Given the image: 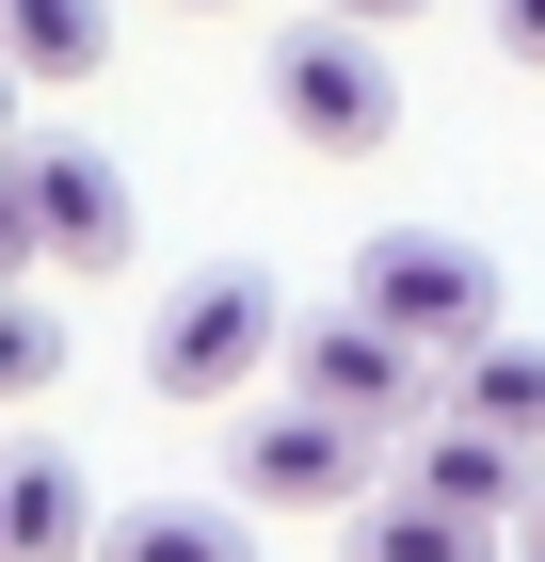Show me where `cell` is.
<instances>
[{"label":"cell","instance_id":"cell-1","mask_svg":"<svg viewBox=\"0 0 545 562\" xmlns=\"http://www.w3.org/2000/svg\"><path fill=\"white\" fill-rule=\"evenodd\" d=\"M257 370H289V290H273L257 258L177 273L161 322H145V386H161V402H241Z\"/></svg>","mask_w":545,"mask_h":562},{"label":"cell","instance_id":"cell-2","mask_svg":"<svg viewBox=\"0 0 545 562\" xmlns=\"http://www.w3.org/2000/svg\"><path fill=\"white\" fill-rule=\"evenodd\" d=\"M0 241H16V273H128L145 210H128V177L96 161L81 130H16V161H0Z\"/></svg>","mask_w":545,"mask_h":562},{"label":"cell","instance_id":"cell-3","mask_svg":"<svg viewBox=\"0 0 545 562\" xmlns=\"http://www.w3.org/2000/svg\"><path fill=\"white\" fill-rule=\"evenodd\" d=\"M273 113H289L305 161H370V145H401V65H385V33H353V16L273 33Z\"/></svg>","mask_w":545,"mask_h":562},{"label":"cell","instance_id":"cell-4","mask_svg":"<svg viewBox=\"0 0 545 562\" xmlns=\"http://www.w3.org/2000/svg\"><path fill=\"white\" fill-rule=\"evenodd\" d=\"M370 467H385V434L370 418H337V402H257L241 434H225V482H241L257 515H353L370 498Z\"/></svg>","mask_w":545,"mask_h":562},{"label":"cell","instance_id":"cell-5","mask_svg":"<svg viewBox=\"0 0 545 562\" xmlns=\"http://www.w3.org/2000/svg\"><path fill=\"white\" fill-rule=\"evenodd\" d=\"M353 305H385V322L433 338V353H481L498 338V258L450 241V225H385V241H353Z\"/></svg>","mask_w":545,"mask_h":562},{"label":"cell","instance_id":"cell-6","mask_svg":"<svg viewBox=\"0 0 545 562\" xmlns=\"http://www.w3.org/2000/svg\"><path fill=\"white\" fill-rule=\"evenodd\" d=\"M289 386L337 402V418H370V434H418V402H433V338H401L385 305H321V322H289Z\"/></svg>","mask_w":545,"mask_h":562},{"label":"cell","instance_id":"cell-7","mask_svg":"<svg viewBox=\"0 0 545 562\" xmlns=\"http://www.w3.org/2000/svg\"><path fill=\"white\" fill-rule=\"evenodd\" d=\"M530 467H545L530 434L465 418V402H433V418H418V450H401V482H433V498H465V515H530V498H545Z\"/></svg>","mask_w":545,"mask_h":562},{"label":"cell","instance_id":"cell-8","mask_svg":"<svg viewBox=\"0 0 545 562\" xmlns=\"http://www.w3.org/2000/svg\"><path fill=\"white\" fill-rule=\"evenodd\" d=\"M96 482L65 467V450H48V434H16V450H0V562H96Z\"/></svg>","mask_w":545,"mask_h":562},{"label":"cell","instance_id":"cell-9","mask_svg":"<svg viewBox=\"0 0 545 562\" xmlns=\"http://www.w3.org/2000/svg\"><path fill=\"white\" fill-rule=\"evenodd\" d=\"M337 562H498V515H465L433 482H370L337 515Z\"/></svg>","mask_w":545,"mask_h":562},{"label":"cell","instance_id":"cell-10","mask_svg":"<svg viewBox=\"0 0 545 562\" xmlns=\"http://www.w3.org/2000/svg\"><path fill=\"white\" fill-rule=\"evenodd\" d=\"M0 48H16L33 97H81L113 65V0H0Z\"/></svg>","mask_w":545,"mask_h":562},{"label":"cell","instance_id":"cell-11","mask_svg":"<svg viewBox=\"0 0 545 562\" xmlns=\"http://www.w3.org/2000/svg\"><path fill=\"white\" fill-rule=\"evenodd\" d=\"M96 562H257V530L225 515V498H128V515L96 530Z\"/></svg>","mask_w":545,"mask_h":562},{"label":"cell","instance_id":"cell-12","mask_svg":"<svg viewBox=\"0 0 545 562\" xmlns=\"http://www.w3.org/2000/svg\"><path fill=\"white\" fill-rule=\"evenodd\" d=\"M450 402L545 450V338H481V353H450Z\"/></svg>","mask_w":545,"mask_h":562},{"label":"cell","instance_id":"cell-13","mask_svg":"<svg viewBox=\"0 0 545 562\" xmlns=\"http://www.w3.org/2000/svg\"><path fill=\"white\" fill-rule=\"evenodd\" d=\"M48 290H65V273H16V290H0V386H16V402L65 386V305H48Z\"/></svg>","mask_w":545,"mask_h":562},{"label":"cell","instance_id":"cell-14","mask_svg":"<svg viewBox=\"0 0 545 562\" xmlns=\"http://www.w3.org/2000/svg\"><path fill=\"white\" fill-rule=\"evenodd\" d=\"M498 16V65H545V0H481Z\"/></svg>","mask_w":545,"mask_h":562},{"label":"cell","instance_id":"cell-15","mask_svg":"<svg viewBox=\"0 0 545 562\" xmlns=\"http://www.w3.org/2000/svg\"><path fill=\"white\" fill-rule=\"evenodd\" d=\"M305 16H353V33H401V16H433V0H305Z\"/></svg>","mask_w":545,"mask_h":562},{"label":"cell","instance_id":"cell-16","mask_svg":"<svg viewBox=\"0 0 545 562\" xmlns=\"http://www.w3.org/2000/svg\"><path fill=\"white\" fill-rule=\"evenodd\" d=\"M513 562H545V498H530V515H513Z\"/></svg>","mask_w":545,"mask_h":562},{"label":"cell","instance_id":"cell-17","mask_svg":"<svg viewBox=\"0 0 545 562\" xmlns=\"http://www.w3.org/2000/svg\"><path fill=\"white\" fill-rule=\"evenodd\" d=\"M193 16H209V0H193Z\"/></svg>","mask_w":545,"mask_h":562}]
</instances>
